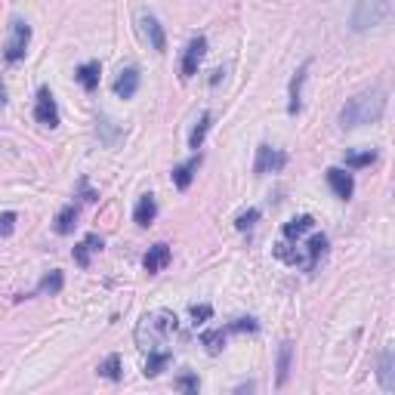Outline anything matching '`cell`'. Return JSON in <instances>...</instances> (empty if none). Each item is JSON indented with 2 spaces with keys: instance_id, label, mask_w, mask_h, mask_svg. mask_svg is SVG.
Returning a JSON list of instances; mask_svg holds the SVG:
<instances>
[{
  "instance_id": "f1b7e54d",
  "label": "cell",
  "mask_w": 395,
  "mask_h": 395,
  "mask_svg": "<svg viewBox=\"0 0 395 395\" xmlns=\"http://www.w3.org/2000/svg\"><path fill=\"white\" fill-rule=\"evenodd\" d=\"M176 389H182V392H198V377H192V374H182V377H176Z\"/></svg>"
},
{
  "instance_id": "4316f807",
  "label": "cell",
  "mask_w": 395,
  "mask_h": 395,
  "mask_svg": "<svg viewBox=\"0 0 395 395\" xmlns=\"http://www.w3.org/2000/svg\"><path fill=\"white\" fill-rule=\"evenodd\" d=\"M99 374H102L105 377V380H114V383H118L121 380V355H108V359L105 361H99Z\"/></svg>"
},
{
  "instance_id": "7402d4cb",
  "label": "cell",
  "mask_w": 395,
  "mask_h": 395,
  "mask_svg": "<svg viewBox=\"0 0 395 395\" xmlns=\"http://www.w3.org/2000/svg\"><path fill=\"white\" fill-rule=\"evenodd\" d=\"M62 284H65V275H62L59 269H53V272H46L41 281H37L34 297H37V293H50V297H56V293L62 290Z\"/></svg>"
},
{
  "instance_id": "ffe728a7",
  "label": "cell",
  "mask_w": 395,
  "mask_h": 395,
  "mask_svg": "<svg viewBox=\"0 0 395 395\" xmlns=\"http://www.w3.org/2000/svg\"><path fill=\"white\" fill-rule=\"evenodd\" d=\"M99 72H102V68H99V62L93 59V62H83V65L74 72V77H77V83H81L83 90L93 93L99 87Z\"/></svg>"
},
{
  "instance_id": "d6986e66",
  "label": "cell",
  "mask_w": 395,
  "mask_h": 395,
  "mask_svg": "<svg viewBox=\"0 0 395 395\" xmlns=\"http://www.w3.org/2000/svg\"><path fill=\"white\" fill-rule=\"evenodd\" d=\"M210 127H213V114L210 112H201L198 114V121H195V127H192V136H189V149H201L204 145V139L207 133H210Z\"/></svg>"
},
{
  "instance_id": "5b68a950",
  "label": "cell",
  "mask_w": 395,
  "mask_h": 395,
  "mask_svg": "<svg viewBox=\"0 0 395 395\" xmlns=\"http://www.w3.org/2000/svg\"><path fill=\"white\" fill-rule=\"evenodd\" d=\"M139 34H142V41L152 46L154 53H164L167 50V34H164V25L158 22V15L142 10L139 13Z\"/></svg>"
},
{
  "instance_id": "83f0119b",
  "label": "cell",
  "mask_w": 395,
  "mask_h": 395,
  "mask_svg": "<svg viewBox=\"0 0 395 395\" xmlns=\"http://www.w3.org/2000/svg\"><path fill=\"white\" fill-rule=\"evenodd\" d=\"M257 220H260V210H257V207H250V210L241 213V216L235 220V229H238V232H247V229H250Z\"/></svg>"
},
{
  "instance_id": "9a60e30c",
  "label": "cell",
  "mask_w": 395,
  "mask_h": 395,
  "mask_svg": "<svg viewBox=\"0 0 395 395\" xmlns=\"http://www.w3.org/2000/svg\"><path fill=\"white\" fill-rule=\"evenodd\" d=\"M201 161H204V158H201V152H195L189 161H185V164L173 167V185H176V189H189L192 180H195V173H198V167H201Z\"/></svg>"
},
{
  "instance_id": "603a6c76",
  "label": "cell",
  "mask_w": 395,
  "mask_h": 395,
  "mask_svg": "<svg viewBox=\"0 0 395 395\" xmlns=\"http://www.w3.org/2000/svg\"><path fill=\"white\" fill-rule=\"evenodd\" d=\"M290 355H293V343L290 340H284L281 343V349H278V386H284L288 383V377H290Z\"/></svg>"
},
{
  "instance_id": "277c9868",
  "label": "cell",
  "mask_w": 395,
  "mask_h": 395,
  "mask_svg": "<svg viewBox=\"0 0 395 395\" xmlns=\"http://www.w3.org/2000/svg\"><path fill=\"white\" fill-rule=\"evenodd\" d=\"M28 43H31V25L22 19H13L10 22V41L4 43V62H10V65L22 62L28 53Z\"/></svg>"
},
{
  "instance_id": "9c48e42d",
  "label": "cell",
  "mask_w": 395,
  "mask_h": 395,
  "mask_svg": "<svg viewBox=\"0 0 395 395\" xmlns=\"http://www.w3.org/2000/svg\"><path fill=\"white\" fill-rule=\"evenodd\" d=\"M112 90H114V96H118V99H133L136 90H139V68L136 65L121 68V74L114 77Z\"/></svg>"
},
{
  "instance_id": "4fadbf2b",
  "label": "cell",
  "mask_w": 395,
  "mask_h": 395,
  "mask_svg": "<svg viewBox=\"0 0 395 395\" xmlns=\"http://www.w3.org/2000/svg\"><path fill=\"white\" fill-rule=\"evenodd\" d=\"M312 229H315V220H312L309 213L293 216L290 222H284V229H281V241H300V238L309 235Z\"/></svg>"
},
{
  "instance_id": "8fae6325",
  "label": "cell",
  "mask_w": 395,
  "mask_h": 395,
  "mask_svg": "<svg viewBox=\"0 0 395 395\" xmlns=\"http://www.w3.org/2000/svg\"><path fill=\"white\" fill-rule=\"evenodd\" d=\"M96 133H99V142L105 145V149H114V145L123 139V127L118 121H112L108 114H99L96 121Z\"/></svg>"
},
{
  "instance_id": "f546056e",
  "label": "cell",
  "mask_w": 395,
  "mask_h": 395,
  "mask_svg": "<svg viewBox=\"0 0 395 395\" xmlns=\"http://www.w3.org/2000/svg\"><path fill=\"white\" fill-rule=\"evenodd\" d=\"M13 229H15V213H0V238L13 235Z\"/></svg>"
},
{
  "instance_id": "44dd1931",
  "label": "cell",
  "mask_w": 395,
  "mask_h": 395,
  "mask_svg": "<svg viewBox=\"0 0 395 395\" xmlns=\"http://www.w3.org/2000/svg\"><path fill=\"white\" fill-rule=\"evenodd\" d=\"M74 226H77V204H65L56 213V226L53 229H56V235H72Z\"/></svg>"
},
{
  "instance_id": "ba28073f",
  "label": "cell",
  "mask_w": 395,
  "mask_h": 395,
  "mask_svg": "<svg viewBox=\"0 0 395 395\" xmlns=\"http://www.w3.org/2000/svg\"><path fill=\"white\" fill-rule=\"evenodd\" d=\"M204 53H207V37L204 34L192 37L189 46H185V53H182V81H189V77L198 74V65H201V59H204Z\"/></svg>"
},
{
  "instance_id": "2e32d148",
  "label": "cell",
  "mask_w": 395,
  "mask_h": 395,
  "mask_svg": "<svg viewBox=\"0 0 395 395\" xmlns=\"http://www.w3.org/2000/svg\"><path fill=\"white\" fill-rule=\"evenodd\" d=\"M154 220H158V201H154V195H142L136 204V210H133V222L142 229H149Z\"/></svg>"
},
{
  "instance_id": "8992f818",
  "label": "cell",
  "mask_w": 395,
  "mask_h": 395,
  "mask_svg": "<svg viewBox=\"0 0 395 395\" xmlns=\"http://www.w3.org/2000/svg\"><path fill=\"white\" fill-rule=\"evenodd\" d=\"M34 121L41 123V127H50V130H56V127H59V108H56V99H53L50 87H41V90H37Z\"/></svg>"
},
{
  "instance_id": "5bb4252c",
  "label": "cell",
  "mask_w": 395,
  "mask_h": 395,
  "mask_svg": "<svg viewBox=\"0 0 395 395\" xmlns=\"http://www.w3.org/2000/svg\"><path fill=\"white\" fill-rule=\"evenodd\" d=\"M377 377H380V389L383 392H395V352L383 349L380 355V365H377Z\"/></svg>"
},
{
  "instance_id": "30bf717a",
  "label": "cell",
  "mask_w": 395,
  "mask_h": 395,
  "mask_svg": "<svg viewBox=\"0 0 395 395\" xmlns=\"http://www.w3.org/2000/svg\"><path fill=\"white\" fill-rule=\"evenodd\" d=\"M328 185L334 189V195L340 201H349L355 195V180H352V173H346L343 167H330L328 170Z\"/></svg>"
},
{
  "instance_id": "484cf974",
  "label": "cell",
  "mask_w": 395,
  "mask_h": 395,
  "mask_svg": "<svg viewBox=\"0 0 395 395\" xmlns=\"http://www.w3.org/2000/svg\"><path fill=\"white\" fill-rule=\"evenodd\" d=\"M346 167H352V170H359V167H370L377 161V152L374 149H365V152H346Z\"/></svg>"
},
{
  "instance_id": "e0dca14e",
  "label": "cell",
  "mask_w": 395,
  "mask_h": 395,
  "mask_svg": "<svg viewBox=\"0 0 395 395\" xmlns=\"http://www.w3.org/2000/svg\"><path fill=\"white\" fill-rule=\"evenodd\" d=\"M167 262H170V247L167 244H154V247H149V253H145L142 266H145V272L149 275H158Z\"/></svg>"
},
{
  "instance_id": "ac0fdd59",
  "label": "cell",
  "mask_w": 395,
  "mask_h": 395,
  "mask_svg": "<svg viewBox=\"0 0 395 395\" xmlns=\"http://www.w3.org/2000/svg\"><path fill=\"white\" fill-rule=\"evenodd\" d=\"M102 250V238L99 235H87L81 244L74 247V262L81 269H90V253H99Z\"/></svg>"
},
{
  "instance_id": "d6a6232c",
  "label": "cell",
  "mask_w": 395,
  "mask_h": 395,
  "mask_svg": "<svg viewBox=\"0 0 395 395\" xmlns=\"http://www.w3.org/2000/svg\"><path fill=\"white\" fill-rule=\"evenodd\" d=\"M6 105V87H4V81H0V108Z\"/></svg>"
},
{
  "instance_id": "cb8c5ba5",
  "label": "cell",
  "mask_w": 395,
  "mask_h": 395,
  "mask_svg": "<svg viewBox=\"0 0 395 395\" xmlns=\"http://www.w3.org/2000/svg\"><path fill=\"white\" fill-rule=\"evenodd\" d=\"M226 334H229L226 328L204 330V334H201V343L207 346V352H210V355H220V352H222V346H226Z\"/></svg>"
},
{
  "instance_id": "7c38bea8",
  "label": "cell",
  "mask_w": 395,
  "mask_h": 395,
  "mask_svg": "<svg viewBox=\"0 0 395 395\" xmlns=\"http://www.w3.org/2000/svg\"><path fill=\"white\" fill-rule=\"evenodd\" d=\"M306 72H309V62L297 68V74H293L290 81V96H288V114H300L303 112V83H306Z\"/></svg>"
},
{
  "instance_id": "1f68e13d",
  "label": "cell",
  "mask_w": 395,
  "mask_h": 395,
  "mask_svg": "<svg viewBox=\"0 0 395 395\" xmlns=\"http://www.w3.org/2000/svg\"><path fill=\"white\" fill-rule=\"evenodd\" d=\"M226 330H260V324L253 319H238V321H232Z\"/></svg>"
},
{
  "instance_id": "6da1fadb",
  "label": "cell",
  "mask_w": 395,
  "mask_h": 395,
  "mask_svg": "<svg viewBox=\"0 0 395 395\" xmlns=\"http://www.w3.org/2000/svg\"><path fill=\"white\" fill-rule=\"evenodd\" d=\"M383 112H386V90L383 87L361 90L343 105V112H340V127L355 130V127H365V123H377L383 118Z\"/></svg>"
},
{
  "instance_id": "3957f363",
  "label": "cell",
  "mask_w": 395,
  "mask_h": 395,
  "mask_svg": "<svg viewBox=\"0 0 395 395\" xmlns=\"http://www.w3.org/2000/svg\"><path fill=\"white\" fill-rule=\"evenodd\" d=\"M395 0H355V10H352V31H368L383 25L386 19L392 15Z\"/></svg>"
},
{
  "instance_id": "7a4b0ae2",
  "label": "cell",
  "mask_w": 395,
  "mask_h": 395,
  "mask_svg": "<svg viewBox=\"0 0 395 395\" xmlns=\"http://www.w3.org/2000/svg\"><path fill=\"white\" fill-rule=\"evenodd\" d=\"M176 328H180V321H176V315L170 312V309H158V312H149L142 321L136 324V346H139L142 352L161 349V346H164L167 340L176 334Z\"/></svg>"
},
{
  "instance_id": "d4e9b609",
  "label": "cell",
  "mask_w": 395,
  "mask_h": 395,
  "mask_svg": "<svg viewBox=\"0 0 395 395\" xmlns=\"http://www.w3.org/2000/svg\"><path fill=\"white\" fill-rule=\"evenodd\" d=\"M167 365H170V352H167V349L149 352V361H145V377H158Z\"/></svg>"
},
{
  "instance_id": "4dcf8cb0",
  "label": "cell",
  "mask_w": 395,
  "mask_h": 395,
  "mask_svg": "<svg viewBox=\"0 0 395 395\" xmlns=\"http://www.w3.org/2000/svg\"><path fill=\"white\" fill-rule=\"evenodd\" d=\"M210 315H213V309L207 306V303L204 306H192V319H195V324H204Z\"/></svg>"
},
{
  "instance_id": "52a82bcc",
  "label": "cell",
  "mask_w": 395,
  "mask_h": 395,
  "mask_svg": "<svg viewBox=\"0 0 395 395\" xmlns=\"http://www.w3.org/2000/svg\"><path fill=\"white\" fill-rule=\"evenodd\" d=\"M284 164H288V154L272 149L269 142H262L257 149V161H253V173L257 176H266V173H278Z\"/></svg>"
}]
</instances>
